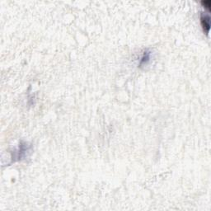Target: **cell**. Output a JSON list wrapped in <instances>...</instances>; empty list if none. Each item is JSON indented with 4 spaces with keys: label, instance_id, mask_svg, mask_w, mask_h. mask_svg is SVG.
Here are the masks:
<instances>
[{
    "label": "cell",
    "instance_id": "cell-1",
    "mask_svg": "<svg viewBox=\"0 0 211 211\" xmlns=\"http://www.w3.org/2000/svg\"><path fill=\"white\" fill-rule=\"evenodd\" d=\"M200 23H201L202 27L204 29V32L206 34H208V32L209 31V27H210V17H209V15L201 14V16H200Z\"/></svg>",
    "mask_w": 211,
    "mask_h": 211
},
{
    "label": "cell",
    "instance_id": "cell-2",
    "mask_svg": "<svg viewBox=\"0 0 211 211\" xmlns=\"http://www.w3.org/2000/svg\"><path fill=\"white\" fill-rule=\"evenodd\" d=\"M150 59H151V53L147 51H145L142 56H141V58H140V66H142V65H146V64L150 61Z\"/></svg>",
    "mask_w": 211,
    "mask_h": 211
},
{
    "label": "cell",
    "instance_id": "cell-3",
    "mask_svg": "<svg viewBox=\"0 0 211 211\" xmlns=\"http://www.w3.org/2000/svg\"><path fill=\"white\" fill-rule=\"evenodd\" d=\"M201 4L204 5V7L206 8V9H208V11H209L210 10V1L209 0H205V1H202L201 2Z\"/></svg>",
    "mask_w": 211,
    "mask_h": 211
}]
</instances>
